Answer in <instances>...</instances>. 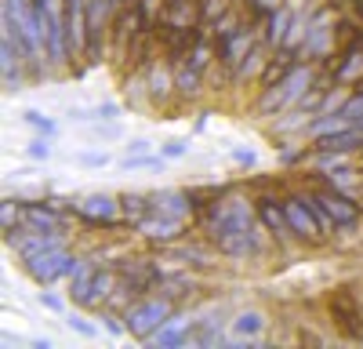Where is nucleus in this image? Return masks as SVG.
<instances>
[{
  "label": "nucleus",
  "instance_id": "1",
  "mask_svg": "<svg viewBox=\"0 0 363 349\" xmlns=\"http://www.w3.org/2000/svg\"><path fill=\"white\" fill-rule=\"evenodd\" d=\"M200 222L207 229L211 244H215L222 255L247 258V255L262 251L258 226H255V215H251L247 200H222V196L211 200L207 208L200 211Z\"/></svg>",
  "mask_w": 363,
  "mask_h": 349
},
{
  "label": "nucleus",
  "instance_id": "2",
  "mask_svg": "<svg viewBox=\"0 0 363 349\" xmlns=\"http://www.w3.org/2000/svg\"><path fill=\"white\" fill-rule=\"evenodd\" d=\"M316 84V66H298L291 77H284L280 84H272V87H265L262 92V99H258V113H287V109H294L298 102H301V95L309 92V87Z\"/></svg>",
  "mask_w": 363,
  "mask_h": 349
},
{
  "label": "nucleus",
  "instance_id": "3",
  "mask_svg": "<svg viewBox=\"0 0 363 349\" xmlns=\"http://www.w3.org/2000/svg\"><path fill=\"white\" fill-rule=\"evenodd\" d=\"M171 316H174V302L167 295H145V299H138L124 309V324L135 338L145 342L149 335H157Z\"/></svg>",
  "mask_w": 363,
  "mask_h": 349
},
{
  "label": "nucleus",
  "instance_id": "4",
  "mask_svg": "<svg viewBox=\"0 0 363 349\" xmlns=\"http://www.w3.org/2000/svg\"><path fill=\"white\" fill-rule=\"evenodd\" d=\"M262 37H258V29H255V22L247 18L244 26L236 29V33H229V37H222V40H215L218 44V58H215V77L218 80H229L233 84V77H236V70H240V62L255 51V44H258Z\"/></svg>",
  "mask_w": 363,
  "mask_h": 349
},
{
  "label": "nucleus",
  "instance_id": "5",
  "mask_svg": "<svg viewBox=\"0 0 363 349\" xmlns=\"http://www.w3.org/2000/svg\"><path fill=\"white\" fill-rule=\"evenodd\" d=\"M80 262L84 258L69 255L66 248H58V251H48V255H37V258H26L22 266H26V273L33 277L40 287H48V284L62 280V277H73L80 270Z\"/></svg>",
  "mask_w": 363,
  "mask_h": 349
},
{
  "label": "nucleus",
  "instance_id": "6",
  "mask_svg": "<svg viewBox=\"0 0 363 349\" xmlns=\"http://www.w3.org/2000/svg\"><path fill=\"white\" fill-rule=\"evenodd\" d=\"M284 211H287V222H291V229H294V237H301V240H309V244H316V240H323L327 233H323V226H320V215H316V200H313V193L309 196H284Z\"/></svg>",
  "mask_w": 363,
  "mask_h": 349
},
{
  "label": "nucleus",
  "instance_id": "7",
  "mask_svg": "<svg viewBox=\"0 0 363 349\" xmlns=\"http://www.w3.org/2000/svg\"><path fill=\"white\" fill-rule=\"evenodd\" d=\"M138 26H142L138 0H128V4L113 15V29H109V44H113L116 62H124V55H128V48H131V37L138 33Z\"/></svg>",
  "mask_w": 363,
  "mask_h": 349
},
{
  "label": "nucleus",
  "instance_id": "8",
  "mask_svg": "<svg viewBox=\"0 0 363 349\" xmlns=\"http://www.w3.org/2000/svg\"><path fill=\"white\" fill-rule=\"evenodd\" d=\"M313 196L323 204V211L335 218V226L338 229H352L356 222H359V204L349 196V193H342V189H313Z\"/></svg>",
  "mask_w": 363,
  "mask_h": 349
},
{
  "label": "nucleus",
  "instance_id": "9",
  "mask_svg": "<svg viewBox=\"0 0 363 349\" xmlns=\"http://www.w3.org/2000/svg\"><path fill=\"white\" fill-rule=\"evenodd\" d=\"M327 306H330V316L338 320V328L349 338H359L363 342V309H359V302L349 295V291H335Z\"/></svg>",
  "mask_w": 363,
  "mask_h": 349
},
{
  "label": "nucleus",
  "instance_id": "10",
  "mask_svg": "<svg viewBox=\"0 0 363 349\" xmlns=\"http://www.w3.org/2000/svg\"><path fill=\"white\" fill-rule=\"evenodd\" d=\"M135 229L142 233V237H145L149 244H171V240H178V237H182V218L153 211V215H145Z\"/></svg>",
  "mask_w": 363,
  "mask_h": 349
},
{
  "label": "nucleus",
  "instance_id": "11",
  "mask_svg": "<svg viewBox=\"0 0 363 349\" xmlns=\"http://www.w3.org/2000/svg\"><path fill=\"white\" fill-rule=\"evenodd\" d=\"M255 211H258V218L265 222V229L272 233V237H280V240H287L291 237V222H287V211H284V200H277V196H262L258 204H255Z\"/></svg>",
  "mask_w": 363,
  "mask_h": 349
},
{
  "label": "nucleus",
  "instance_id": "12",
  "mask_svg": "<svg viewBox=\"0 0 363 349\" xmlns=\"http://www.w3.org/2000/svg\"><path fill=\"white\" fill-rule=\"evenodd\" d=\"M18 211H22V222L26 226H33V229H58L66 222L62 208L51 200V204H18Z\"/></svg>",
  "mask_w": 363,
  "mask_h": 349
},
{
  "label": "nucleus",
  "instance_id": "13",
  "mask_svg": "<svg viewBox=\"0 0 363 349\" xmlns=\"http://www.w3.org/2000/svg\"><path fill=\"white\" fill-rule=\"evenodd\" d=\"M294 4H280L277 11L269 15V22H265V29H262V40L277 51V48H284V40H287V33H291V22H294Z\"/></svg>",
  "mask_w": 363,
  "mask_h": 349
},
{
  "label": "nucleus",
  "instance_id": "14",
  "mask_svg": "<svg viewBox=\"0 0 363 349\" xmlns=\"http://www.w3.org/2000/svg\"><path fill=\"white\" fill-rule=\"evenodd\" d=\"M99 262L95 258H84L80 262V270L69 277V299L77 302V306H84L87 309V299H91V287H95V277H99Z\"/></svg>",
  "mask_w": 363,
  "mask_h": 349
},
{
  "label": "nucleus",
  "instance_id": "15",
  "mask_svg": "<svg viewBox=\"0 0 363 349\" xmlns=\"http://www.w3.org/2000/svg\"><path fill=\"white\" fill-rule=\"evenodd\" d=\"M145 77H149V99H153V102H167L171 92H178V87H174V66L167 62V58H164V66H157V62L149 66Z\"/></svg>",
  "mask_w": 363,
  "mask_h": 349
},
{
  "label": "nucleus",
  "instance_id": "16",
  "mask_svg": "<svg viewBox=\"0 0 363 349\" xmlns=\"http://www.w3.org/2000/svg\"><path fill=\"white\" fill-rule=\"evenodd\" d=\"M186 338H189L186 316H178V313H174V316L167 320V324H164V328H160L157 335H149L145 342H149V345H160V349H171V345H182Z\"/></svg>",
  "mask_w": 363,
  "mask_h": 349
},
{
  "label": "nucleus",
  "instance_id": "17",
  "mask_svg": "<svg viewBox=\"0 0 363 349\" xmlns=\"http://www.w3.org/2000/svg\"><path fill=\"white\" fill-rule=\"evenodd\" d=\"M269 44L265 40H258L255 44V51L240 62V70H236V77H233V84H247V80H255V77H262V70H265V62H269Z\"/></svg>",
  "mask_w": 363,
  "mask_h": 349
},
{
  "label": "nucleus",
  "instance_id": "18",
  "mask_svg": "<svg viewBox=\"0 0 363 349\" xmlns=\"http://www.w3.org/2000/svg\"><path fill=\"white\" fill-rule=\"evenodd\" d=\"M120 211H124V218H131V222L138 226L145 215H153V196H145V193H128V196H120Z\"/></svg>",
  "mask_w": 363,
  "mask_h": 349
},
{
  "label": "nucleus",
  "instance_id": "19",
  "mask_svg": "<svg viewBox=\"0 0 363 349\" xmlns=\"http://www.w3.org/2000/svg\"><path fill=\"white\" fill-rule=\"evenodd\" d=\"M193 287H196V284H193V277H186V273H164V280L157 284V295H167V299L174 302V299H186Z\"/></svg>",
  "mask_w": 363,
  "mask_h": 349
},
{
  "label": "nucleus",
  "instance_id": "20",
  "mask_svg": "<svg viewBox=\"0 0 363 349\" xmlns=\"http://www.w3.org/2000/svg\"><path fill=\"white\" fill-rule=\"evenodd\" d=\"M262 328H265V320H262V313H258V309H247V313H240V316L233 320V335L247 338V342H255Z\"/></svg>",
  "mask_w": 363,
  "mask_h": 349
},
{
  "label": "nucleus",
  "instance_id": "21",
  "mask_svg": "<svg viewBox=\"0 0 363 349\" xmlns=\"http://www.w3.org/2000/svg\"><path fill=\"white\" fill-rule=\"evenodd\" d=\"M338 113L345 116V124H356L359 116H363V92H356V95H349L342 106H338Z\"/></svg>",
  "mask_w": 363,
  "mask_h": 349
},
{
  "label": "nucleus",
  "instance_id": "22",
  "mask_svg": "<svg viewBox=\"0 0 363 349\" xmlns=\"http://www.w3.org/2000/svg\"><path fill=\"white\" fill-rule=\"evenodd\" d=\"M26 124H33V128H37V131H44L48 138H51V135L58 131V124L51 121V116H44V113H33V109L26 113Z\"/></svg>",
  "mask_w": 363,
  "mask_h": 349
},
{
  "label": "nucleus",
  "instance_id": "23",
  "mask_svg": "<svg viewBox=\"0 0 363 349\" xmlns=\"http://www.w3.org/2000/svg\"><path fill=\"white\" fill-rule=\"evenodd\" d=\"M323 174H327V186H335V189H342V193L352 186V171H349V167H338V171H323Z\"/></svg>",
  "mask_w": 363,
  "mask_h": 349
},
{
  "label": "nucleus",
  "instance_id": "24",
  "mask_svg": "<svg viewBox=\"0 0 363 349\" xmlns=\"http://www.w3.org/2000/svg\"><path fill=\"white\" fill-rule=\"evenodd\" d=\"M26 153L33 157V160H48V157H51V142H48V135H44V138H33V142H29V145H26Z\"/></svg>",
  "mask_w": 363,
  "mask_h": 349
},
{
  "label": "nucleus",
  "instance_id": "25",
  "mask_svg": "<svg viewBox=\"0 0 363 349\" xmlns=\"http://www.w3.org/2000/svg\"><path fill=\"white\" fill-rule=\"evenodd\" d=\"M186 150H189V142H186V138H174V142H167V145H164V157H171V160H174V157L186 153Z\"/></svg>",
  "mask_w": 363,
  "mask_h": 349
},
{
  "label": "nucleus",
  "instance_id": "26",
  "mask_svg": "<svg viewBox=\"0 0 363 349\" xmlns=\"http://www.w3.org/2000/svg\"><path fill=\"white\" fill-rule=\"evenodd\" d=\"M80 164H87V167H106V164H109V157H106V153H84V157H80Z\"/></svg>",
  "mask_w": 363,
  "mask_h": 349
},
{
  "label": "nucleus",
  "instance_id": "27",
  "mask_svg": "<svg viewBox=\"0 0 363 349\" xmlns=\"http://www.w3.org/2000/svg\"><path fill=\"white\" fill-rule=\"evenodd\" d=\"M69 328H73V331H80V335H87V338L95 335V328H91V324H87L84 316H73V320H69Z\"/></svg>",
  "mask_w": 363,
  "mask_h": 349
},
{
  "label": "nucleus",
  "instance_id": "28",
  "mask_svg": "<svg viewBox=\"0 0 363 349\" xmlns=\"http://www.w3.org/2000/svg\"><path fill=\"white\" fill-rule=\"evenodd\" d=\"M95 116H102V121H113V116H116V106H113V102H102V106L95 109Z\"/></svg>",
  "mask_w": 363,
  "mask_h": 349
},
{
  "label": "nucleus",
  "instance_id": "29",
  "mask_svg": "<svg viewBox=\"0 0 363 349\" xmlns=\"http://www.w3.org/2000/svg\"><path fill=\"white\" fill-rule=\"evenodd\" d=\"M40 302H44V306H48L51 313H58V309H62V302H58L55 295H48V291H44V295H40Z\"/></svg>",
  "mask_w": 363,
  "mask_h": 349
},
{
  "label": "nucleus",
  "instance_id": "30",
  "mask_svg": "<svg viewBox=\"0 0 363 349\" xmlns=\"http://www.w3.org/2000/svg\"><path fill=\"white\" fill-rule=\"evenodd\" d=\"M145 150H149V142H142V138H138V142H131V145H128V153H145Z\"/></svg>",
  "mask_w": 363,
  "mask_h": 349
},
{
  "label": "nucleus",
  "instance_id": "31",
  "mask_svg": "<svg viewBox=\"0 0 363 349\" xmlns=\"http://www.w3.org/2000/svg\"><path fill=\"white\" fill-rule=\"evenodd\" d=\"M236 160H240V164H255V153H244V150H240Z\"/></svg>",
  "mask_w": 363,
  "mask_h": 349
}]
</instances>
